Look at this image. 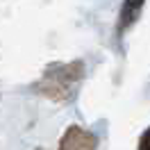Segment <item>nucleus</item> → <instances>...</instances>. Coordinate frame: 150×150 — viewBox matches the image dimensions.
Returning <instances> with one entry per match:
<instances>
[{
	"mask_svg": "<svg viewBox=\"0 0 150 150\" xmlns=\"http://www.w3.org/2000/svg\"><path fill=\"white\" fill-rule=\"evenodd\" d=\"M59 150H93V137L80 127H71L66 132V137L62 139Z\"/></svg>",
	"mask_w": 150,
	"mask_h": 150,
	"instance_id": "obj_1",
	"label": "nucleus"
},
{
	"mask_svg": "<svg viewBox=\"0 0 150 150\" xmlns=\"http://www.w3.org/2000/svg\"><path fill=\"white\" fill-rule=\"evenodd\" d=\"M143 2L146 0H125L123 2V11H121V28H130L132 23H134V18L139 16L141 7H143Z\"/></svg>",
	"mask_w": 150,
	"mask_h": 150,
	"instance_id": "obj_2",
	"label": "nucleus"
},
{
	"mask_svg": "<svg viewBox=\"0 0 150 150\" xmlns=\"http://www.w3.org/2000/svg\"><path fill=\"white\" fill-rule=\"evenodd\" d=\"M139 150H150V127L143 132V137L139 141Z\"/></svg>",
	"mask_w": 150,
	"mask_h": 150,
	"instance_id": "obj_3",
	"label": "nucleus"
}]
</instances>
